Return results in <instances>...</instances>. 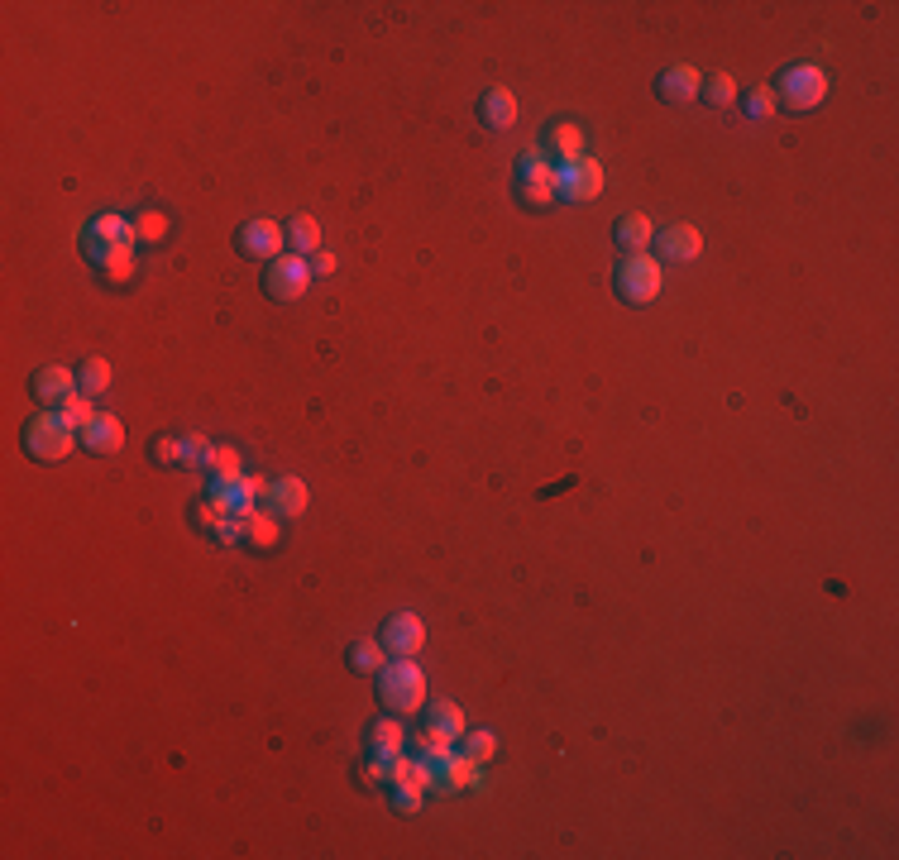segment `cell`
<instances>
[{"mask_svg": "<svg viewBox=\"0 0 899 860\" xmlns=\"http://www.w3.org/2000/svg\"><path fill=\"white\" fill-rule=\"evenodd\" d=\"M378 693L388 712L407 717V712H421L426 708V674H421L417 660H393V665L378 669Z\"/></svg>", "mask_w": 899, "mask_h": 860, "instance_id": "cell-1", "label": "cell"}, {"mask_svg": "<svg viewBox=\"0 0 899 860\" xmlns=\"http://www.w3.org/2000/svg\"><path fill=\"white\" fill-rule=\"evenodd\" d=\"M82 440V430L67 421L63 411H44V416H34L29 426H24V450L34 454V459H67L72 445Z\"/></svg>", "mask_w": 899, "mask_h": 860, "instance_id": "cell-2", "label": "cell"}, {"mask_svg": "<svg viewBox=\"0 0 899 860\" xmlns=\"http://www.w3.org/2000/svg\"><path fill=\"white\" fill-rule=\"evenodd\" d=\"M660 282H665V273H660V263L651 254H627L617 263V292H622V301H632V306L656 301Z\"/></svg>", "mask_w": 899, "mask_h": 860, "instance_id": "cell-3", "label": "cell"}, {"mask_svg": "<svg viewBox=\"0 0 899 860\" xmlns=\"http://www.w3.org/2000/svg\"><path fill=\"white\" fill-rule=\"evenodd\" d=\"M780 96L775 101H785L790 110H813L828 101V72L813 63H799V67H785V77H780Z\"/></svg>", "mask_w": 899, "mask_h": 860, "instance_id": "cell-4", "label": "cell"}, {"mask_svg": "<svg viewBox=\"0 0 899 860\" xmlns=\"http://www.w3.org/2000/svg\"><path fill=\"white\" fill-rule=\"evenodd\" d=\"M82 254L96 263V273L110 282V287H130L134 282V244H106L82 230Z\"/></svg>", "mask_w": 899, "mask_h": 860, "instance_id": "cell-5", "label": "cell"}, {"mask_svg": "<svg viewBox=\"0 0 899 860\" xmlns=\"http://www.w3.org/2000/svg\"><path fill=\"white\" fill-rule=\"evenodd\" d=\"M517 187H522V201L531 211H546L555 206V163H546V153H522V168H517Z\"/></svg>", "mask_w": 899, "mask_h": 860, "instance_id": "cell-6", "label": "cell"}, {"mask_svg": "<svg viewBox=\"0 0 899 860\" xmlns=\"http://www.w3.org/2000/svg\"><path fill=\"white\" fill-rule=\"evenodd\" d=\"M598 192H603V163H598V158L555 163V196H565V201H593Z\"/></svg>", "mask_w": 899, "mask_h": 860, "instance_id": "cell-7", "label": "cell"}, {"mask_svg": "<svg viewBox=\"0 0 899 860\" xmlns=\"http://www.w3.org/2000/svg\"><path fill=\"white\" fill-rule=\"evenodd\" d=\"M268 297H278V301H297V297H307V287H311V263L302 254H283V258H273L268 263Z\"/></svg>", "mask_w": 899, "mask_h": 860, "instance_id": "cell-8", "label": "cell"}, {"mask_svg": "<svg viewBox=\"0 0 899 860\" xmlns=\"http://www.w3.org/2000/svg\"><path fill=\"white\" fill-rule=\"evenodd\" d=\"M211 497L230 516H249L259 512V497H268V483L264 478H249V473H240V478H211Z\"/></svg>", "mask_w": 899, "mask_h": 860, "instance_id": "cell-9", "label": "cell"}, {"mask_svg": "<svg viewBox=\"0 0 899 860\" xmlns=\"http://www.w3.org/2000/svg\"><path fill=\"white\" fill-rule=\"evenodd\" d=\"M464 741V712L460 703H450V698H440L426 708V727H421L417 746H455Z\"/></svg>", "mask_w": 899, "mask_h": 860, "instance_id": "cell-10", "label": "cell"}, {"mask_svg": "<svg viewBox=\"0 0 899 860\" xmlns=\"http://www.w3.org/2000/svg\"><path fill=\"white\" fill-rule=\"evenodd\" d=\"M287 249V230L278 225V220H249L240 230V254L244 258H264V263H273V258H283Z\"/></svg>", "mask_w": 899, "mask_h": 860, "instance_id": "cell-11", "label": "cell"}, {"mask_svg": "<svg viewBox=\"0 0 899 860\" xmlns=\"http://www.w3.org/2000/svg\"><path fill=\"white\" fill-rule=\"evenodd\" d=\"M421 645H426V626H421L417 612H397L393 622L383 626V650L397 660H417Z\"/></svg>", "mask_w": 899, "mask_h": 860, "instance_id": "cell-12", "label": "cell"}, {"mask_svg": "<svg viewBox=\"0 0 899 860\" xmlns=\"http://www.w3.org/2000/svg\"><path fill=\"white\" fill-rule=\"evenodd\" d=\"M264 507L278 516V521H292V516H302V512H307V483H302V478H292V473H287V478H278V483H268Z\"/></svg>", "mask_w": 899, "mask_h": 860, "instance_id": "cell-13", "label": "cell"}, {"mask_svg": "<svg viewBox=\"0 0 899 860\" xmlns=\"http://www.w3.org/2000/svg\"><path fill=\"white\" fill-rule=\"evenodd\" d=\"M72 392H82L72 368L48 364V368H39V373H34V397H39V402H48V407H63Z\"/></svg>", "mask_w": 899, "mask_h": 860, "instance_id": "cell-14", "label": "cell"}, {"mask_svg": "<svg viewBox=\"0 0 899 860\" xmlns=\"http://www.w3.org/2000/svg\"><path fill=\"white\" fill-rule=\"evenodd\" d=\"M656 249H660V258H670V263H689V258L703 254V235L694 225H670L665 235H656Z\"/></svg>", "mask_w": 899, "mask_h": 860, "instance_id": "cell-15", "label": "cell"}, {"mask_svg": "<svg viewBox=\"0 0 899 860\" xmlns=\"http://www.w3.org/2000/svg\"><path fill=\"white\" fill-rule=\"evenodd\" d=\"M479 115L488 129H512L517 125V96H512L507 86H488L479 101Z\"/></svg>", "mask_w": 899, "mask_h": 860, "instance_id": "cell-16", "label": "cell"}, {"mask_svg": "<svg viewBox=\"0 0 899 860\" xmlns=\"http://www.w3.org/2000/svg\"><path fill=\"white\" fill-rule=\"evenodd\" d=\"M82 445H87L91 454H115L125 445V426H120L115 416H101V411H96V421L82 426Z\"/></svg>", "mask_w": 899, "mask_h": 860, "instance_id": "cell-17", "label": "cell"}, {"mask_svg": "<svg viewBox=\"0 0 899 860\" xmlns=\"http://www.w3.org/2000/svg\"><path fill=\"white\" fill-rule=\"evenodd\" d=\"M617 244H622L627 254H646V249L656 244V225H651L641 211L622 215V220H617Z\"/></svg>", "mask_w": 899, "mask_h": 860, "instance_id": "cell-18", "label": "cell"}, {"mask_svg": "<svg viewBox=\"0 0 899 860\" xmlns=\"http://www.w3.org/2000/svg\"><path fill=\"white\" fill-rule=\"evenodd\" d=\"M656 86H660V96H665V101H694V96L703 91V77L689 63H680V67H670Z\"/></svg>", "mask_w": 899, "mask_h": 860, "instance_id": "cell-19", "label": "cell"}, {"mask_svg": "<svg viewBox=\"0 0 899 860\" xmlns=\"http://www.w3.org/2000/svg\"><path fill=\"white\" fill-rule=\"evenodd\" d=\"M546 144H550V153H555L560 163H574V158H584V129L570 125V120H560V125H550Z\"/></svg>", "mask_w": 899, "mask_h": 860, "instance_id": "cell-20", "label": "cell"}, {"mask_svg": "<svg viewBox=\"0 0 899 860\" xmlns=\"http://www.w3.org/2000/svg\"><path fill=\"white\" fill-rule=\"evenodd\" d=\"M244 545H254V550H273V545H278V516H273V512H249V516H244Z\"/></svg>", "mask_w": 899, "mask_h": 860, "instance_id": "cell-21", "label": "cell"}, {"mask_svg": "<svg viewBox=\"0 0 899 860\" xmlns=\"http://www.w3.org/2000/svg\"><path fill=\"white\" fill-rule=\"evenodd\" d=\"M402 736H407V731H402V722H397V712L393 717H383V722H373V755H378V760L402 755V746H407Z\"/></svg>", "mask_w": 899, "mask_h": 860, "instance_id": "cell-22", "label": "cell"}, {"mask_svg": "<svg viewBox=\"0 0 899 860\" xmlns=\"http://www.w3.org/2000/svg\"><path fill=\"white\" fill-rule=\"evenodd\" d=\"M455 789H483V765H474L460 751H455L450 770H445V794H455Z\"/></svg>", "mask_w": 899, "mask_h": 860, "instance_id": "cell-23", "label": "cell"}, {"mask_svg": "<svg viewBox=\"0 0 899 860\" xmlns=\"http://www.w3.org/2000/svg\"><path fill=\"white\" fill-rule=\"evenodd\" d=\"M87 235H96V239H106V244H134V230H130V220H125V215H110V211H101V215H91Z\"/></svg>", "mask_w": 899, "mask_h": 860, "instance_id": "cell-24", "label": "cell"}, {"mask_svg": "<svg viewBox=\"0 0 899 860\" xmlns=\"http://www.w3.org/2000/svg\"><path fill=\"white\" fill-rule=\"evenodd\" d=\"M287 244H292L297 254H321V225H316L311 215H292V225H287Z\"/></svg>", "mask_w": 899, "mask_h": 860, "instance_id": "cell-25", "label": "cell"}, {"mask_svg": "<svg viewBox=\"0 0 899 860\" xmlns=\"http://www.w3.org/2000/svg\"><path fill=\"white\" fill-rule=\"evenodd\" d=\"M383 665H388V660H383V641H354L350 645V669H354V674H378Z\"/></svg>", "mask_w": 899, "mask_h": 860, "instance_id": "cell-26", "label": "cell"}, {"mask_svg": "<svg viewBox=\"0 0 899 860\" xmlns=\"http://www.w3.org/2000/svg\"><path fill=\"white\" fill-rule=\"evenodd\" d=\"M110 378H115V373H110L106 359H87V364L77 368V387H82L87 397H101V392L110 387Z\"/></svg>", "mask_w": 899, "mask_h": 860, "instance_id": "cell-27", "label": "cell"}, {"mask_svg": "<svg viewBox=\"0 0 899 860\" xmlns=\"http://www.w3.org/2000/svg\"><path fill=\"white\" fill-rule=\"evenodd\" d=\"M130 230H134V244H139V239H144V244H163V239H168V220L158 211H139L130 220Z\"/></svg>", "mask_w": 899, "mask_h": 860, "instance_id": "cell-28", "label": "cell"}, {"mask_svg": "<svg viewBox=\"0 0 899 860\" xmlns=\"http://www.w3.org/2000/svg\"><path fill=\"white\" fill-rule=\"evenodd\" d=\"M460 755H469L474 765H488V760L498 755V736H493V731H464Z\"/></svg>", "mask_w": 899, "mask_h": 860, "instance_id": "cell-29", "label": "cell"}, {"mask_svg": "<svg viewBox=\"0 0 899 860\" xmlns=\"http://www.w3.org/2000/svg\"><path fill=\"white\" fill-rule=\"evenodd\" d=\"M225 521H230V512L220 507L216 497H206V502H197V507H192V526H197V531H211V536H220V526H225Z\"/></svg>", "mask_w": 899, "mask_h": 860, "instance_id": "cell-30", "label": "cell"}, {"mask_svg": "<svg viewBox=\"0 0 899 860\" xmlns=\"http://www.w3.org/2000/svg\"><path fill=\"white\" fill-rule=\"evenodd\" d=\"M211 450H216V445H211L206 435H187V440H182V469H206V464H211Z\"/></svg>", "mask_w": 899, "mask_h": 860, "instance_id": "cell-31", "label": "cell"}, {"mask_svg": "<svg viewBox=\"0 0 899 860\" xmlns=\"http://www.w3.org/2000/svg\"><path fill=\"white\" fill-rule=\"evenodd\" d=\"M206 469H211V478H240V454L230 450V445H216Z\"/></svg>", "mask_w": 899, "mask_h": 860, "instance_id": "cell-32", "label": "cell"}, {"mask_svg": "<svg viewBox=\"0 0 899 860\" xmlns=\"http://www.w3.org/2000/svg\"><path fill=\"white\" fill-rule=\"evenodd\" d=\"M63 416H67V421H72V426H77V430H82V426H87V421H96V407H91V397H87V392H72V397H67V402H63Z\"/></svg>", "mask_w": 899, "mask_h": 860, "instance_id": "cell-33", "label": "cell"}, {"mask_svg": "<svg viewBox=\"0 0 899 860\" xmlns=\"http://www.w3.org/2000/svg\"><path fill=\"white\" fill-rule=\"evenodd\" d=\"M393 808H397V813H417V808H421V784H417V779H397V784H393Z\"/></svg>", "mask_w": 899, "mask_h": 860, "instance_id": "cell-34", "label": "cell"}, {"mask_svg": "<svg viewBox=\"0 0 899 860\" xmlns=\"http://www.w3.org/2000/svg\"><path fill=\"white\" fill-rule=\"evenodd\" d=\"M775 106H780V101H775V91H770V86H756V91L746 96V115H751V120H770Z\"/></svg>", "mask_w": 899, "mask_h": 860, "instance_id": "cell-35", "label": "cell"}, {"mask_svg": "<svg viewBox=\"0 0 899 860\" xmlns=\"http://www.w3.org/2000/svg\"><path fill=\"white\" fill-rule=\"evenodd\" d=\"M703 96H708L713 106H732V101H737V82H732L727 72H718L713 82H703Z\"/></svg>", "mask_w": 899, "mask_h": 860, "instance_id": "cell-36", "label": "cell"}, {"mask_svg": "<svg viewBox=\"0 0 899 860\" xmlns=\"http://www.w3.org/2000/svg\"><path fill=\"white\" fill-rule=\"evenodd\" d=\"M154 459H158V464H182V440L163 435V440L154 445Z\"/></svg>", "mask_w": 899, "mask_h": 860, "instance_id": "cell-37", "label": "cell"}, {"mask_svg": "<svg viewBox=\"0 0 899 860\" xmlns=\"http://www.w3.org/2000/svg\"><path fill=\"white\" fill-rule=\"evenodd\" d=\"M335 273V254H311V278H326Z\"/></svg>", "mask_w": 899, "mask_h": 860, "instance_id": "cell-38", "label": "cell"}]
</instances>
